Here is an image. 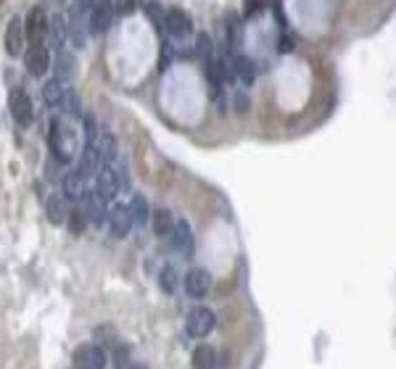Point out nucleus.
<instances>
[{
  "instance_id": "f8f14e48",
  "label": "nucleus",
  "mask_w": 396,
  "mask_h": 369,
  "mask_svg": "<svg viewBox=\"0 0 396 369\" xmlns=\"http://www.w3.org/2000/svg\"><path fill=\"white\" fill-rule=\"evenodd\" d=\"M24 40H27L24 24H21L19 16H14V19L8 21V27H6V53H8V56H19L21 48H24Z\"/></svg>"
},
{
  "instance_id": "2eb2a0df",
  "label": "nucleus",
  "mask_w": 396,
  "mask_h": 369,
  "mask_svg": "<svg viewBox=\"0 0 396 369\" xmlns=\"http://www.w3.org/2000/svg\"><path fill=\"white\" fill-rule=\"evenodd\" d=\"M45 211H48L50 224H64V221H69V214H72V208L66 206V195H61V198L59 195H50Z\"/></svg>"
},
{
  "instance_id": "473e14b6",
  "label": "nucleus",
  "mask_w": 396,
  "mask_h": 369,
  "mask_svg": "<svg viewBox=\"0 0 396 369\" xmlns=\"http://www.w3.org/2000/svg\"><path fill=\"white\" fill-rule=\"evenodd\" d=\"M95 0H74V6H77V11H85V8H90Z\"/></svg>"
},
{
  "instance_id": "f257e3e1",
  "label": "nucleus",
  "mask_w": 396,
  "mask_h": 369,
  "mask_svg": "<svg viewBox=\"0 0 396 369\" xmlns=\"http://www.w3.org/2000/svg\"><path fill=\"white\" fill-rule=\"evenodd\" d=\"M109 364V354L103 346L95 343H82L77 346L72 354V367L74 369H106Z\"/></svg>"
},
{
  "instance_id": "6e6552de",
  "label": "nucleus",
  "mask_w": 396,
  "mask_h": 369,
  "mask_svg": "<svg viewBox=\"0 0 396 369\" xmlns=\"http://www.w3.org/2000/svg\"><path fill=\"white\" fill-rule=\"evenodd\" d=\"M164 30L172 37H188V34H193V19L180 8H169L164 14Z\"/></svg>"
},
{
  "instance_id": "72a5a7b5",
  "label": "nucleus",
  "mask_w": 396,
  "mask_h": 369,
  "mask_svg": "<svg viewBox=\"0 0 396 369\" xmlns=\"http://www.w3.org/2000/svg\"><path fill=\"white\" fill-rule=\"evenodd\" d=\"M132 369H143V367H132Z\"/></svg>"
},
{
  "instance_id": "c756f323",
  "label": "nucleus",
  "mask_w": 396,
  "mask_h": 369,
  "mask_svg": "<svg viewBox=\"0 0 396 369\" xmlns=\"http://www.w3.org/2000/svg\"><path fill=\"white\" fill-rule=\"evenodd\" d=\"M148 8V14H151V21H153V24H162V8H159V6H156V3H148L146 6Z\"/></svg>"
},
{
  "instance_id": "ddd939ff",
  "label": "nucleus",
  "mask_w": 396,
  "mask_h": 369,
  "mask_svg": "<svg viewBox=\"0 0 396 369\" xmlns=\"http://www.w3.org/2000/svg\"><path fill=\"white\" fill-rule=\"evenodd\" d=\"M172 246H175V251H180L182 256H193L196 240H193V230L188 221H177L175 224V230H172Z\"/></svg>"
},
{
  "instance_id": "1a4fd4ad",
  "label": "nucleus",
  "mask_w": 396,
  "mask_h": 369,
  "mask_svg": "<svg viewBox=\"0 0 396 369\" xmlns=\"http://www.w3.org/2000/svg\"><path fill=\"white\" fill-rule=\"evenodd\" d=\"M209 290H211V275L206 269L196 266L185 275V293L191 298H204Z\"/></svg>"
},
{
  "instance_id": "412c9836",
  "label": "nucleus",
  "mask_w": 396,
  "mask_h": 369,
  "mask_svg": "<svg viewBox=\"0 0 396 369\" xmlns=\"http://www.w3.org/2000/svg\"><path fill=\"white\" fill-rule=\"evenodd\" d=\"M217 364V354L211 346H198L193 351V369H214Z\"/></svg>"
},
{
  "instance_id": "f03ea898",
  "label": "nucleus",
  "mask_w": 396,
  "mask_h": 369,
  "mask_svg": "<svg viewBox=\"0 0 396 369\" xmlns=\"http://www.w3.org/2000/svg\"><path fill=\"white\" fill-rule=\"evenodd\" d=\"M8 108H11V117H14V121L21 127V130L32 127V121H35V108H32V98L21 88L11 90V95H8Z\"/></svg>"
},
{
  "instance_id": "6ab92c4d",
  "label": "nucleus",
  "mask_w": 396,
  "mask_h": 369,
  "mask_svg": "<svg viewBox=\"0 0 396 369\" xmlns=\"http://www.w3.org/2000/svg\"><path fill=\"white\" fill-rule=\"evenodd\" d=\"M177 221L172 219V214L167 211V208H159L156 214H153V232L159 237H172V230H175Z\"/></svg>"
},
{
  "instance_id": "a211bd4d",
  "label": "nucleus",
  "mask_w": 396,
  "mask_h": 369,
  "mask_svg": "<svg viewBox=\"0 0 396 369\" xmlns=\"http://www.w3.org/2000/svg\"><path fill=\"white\" fill-rule=\"evenodd\" d=\"M48 37H50V45H53L56 50L64 48L66 37H69V24H66L64 16H53V19H50V24H48Z\"/></svg>"
},
{
  "instance_id": "b1692460",
  "label": "nucleus",
  "mask_w": 396,
  "mask_h": 369,
  "mask_svg": "<svg viewBox=\"0 0 396 369\" xmlns=\"http://www.w3.org/2000/svg\"><path fill=\"white\" fill-rule=\"evenodd\" d=\"M61 111L66 114V117H79V98H77V92L74 90H69L66 88V92H64V98H61Z\"/></svg>"
},
{
  "instance_id": "aec40b11",
  "label": "nucleus",
  "mask_w": 396,
  "mask_h": 369,
  "mask_svg": "<svg viewBox=\"0 0 396 369\" xmlns=\"http://www.w3.org/2000/svg\"><path fill=\"white\" fill-rule=\"evenodd\" d=\"M64 92H66V85H64V79H48L43 88V101L48 106H59L61 98H64Z\"/></svg>"
},
{
  "instance_id": "4468645a",
  "label": "nucleus",
  "mask_w": 396,
  "mask_h": 369,
  "mask_svg": "<svg viewBox=\"0 0 396 369\" xmlns=\"http://www.w3.org/2000/svg\"><path fill=\"white\" fill-rule=\"evenodd\" d=\"M111 16H114V6L109 0H101L93 6V14H90V32H103L111 24Z\"/></svg>"
},
{
  "instance_id": "7c9ffc66",
  "label": "nucleus",
  "mask_w": 396,
  "mask_h": 369,
  "mask_svg": "<svg viewBox=\"0 0 396 369\" xmlns=\"http://www.w3.org/2000/svg\"><path fill=\"white\" fill-rule=\"evenodd\" d=\"M262 6H264V0H251V3L246 0V16H254Z\"/></svg>"
},
{
  "instance_id": "5701e85b",
  "label": "nucleus",
  "mask_w": 396,
  "mask_h": 369,
  "mask_svg": "<svg viewBox=\"0 0 396 369\" xmlns=\"http://www.w3.org/2000/svg\"><path fill=\"white\" fill-rule=\"evenodd\" d=\"M159 285H162L164 293H169V295L177 290V285H180V277H177V269L172 264H167L162 269V275H159Z\"/></svg>"
},
{
  "instance_id": "7ed1b4c3",
  "label": "nucleus",
  "mask_w": 396,
  "mask_h": 369,
  "mask_svg": "<svg viewBox=\"0 0 396 369\" xmlns=\"http://www.w3.org/2000/svg\"><path fill=\"white\" fill-rule=\"evenodd\" d=\"M72 132H66L64 130V124H59V119L50 124V132H48V143H50V150H53V156L59 159L61 163H72Z\"/></svg>"
},
{
  "instance_id": "c85d7f7f",
  "label": "nucleus",
  "mask_w": 396,
  "mask_h": 369,
  "mask_svg": "<svg viewBox=\"0 0 396 369\" xmlns=\"http://www.w3.org/2000/svg\"><path fill=\"white\" fill-rule=\"evenodd\" d=\"M227 27H230V34H233V37H230V45L238 48V45H241V24H238L235 19H227Z\"/></svg>"
},
{
  "instance_id": "dca6fc26",
  "label": "nucleus",
  "mask_w": 396,
  "mask_h": 369,
  "mask_svg": "<svg viewBox=\"0 0 396 369\" xmlns=\"http://www.w3.org/2000/svg\"><path fill=\"white\" fill-rule=\"evenodd\" d=\"M206 72H209V79L214 82V85H222V82H233V63H227V61L222 59H209L206 63Z\"/></svg>"
},
{
  "instance_id": "39448f33",
  "label": "nucleus",
  "mask_w": 396,
  "mask_h": 369,
  "mask_svg": "<svg viewBox=\"0 0 396 369\" xmlns=\"http://www.w3.org/2000/svg\"><path fill=\"white\" fill-rule=\"evenodd\" d=\"M48 16L40 6H32L27 19H24V34L32 45H43V40L48 37Z\"/></svg>"
},
{
  "instance_id": "393cba45",
  "label": "nucleus",
  "mask_w": 396,
  "mask_h": 369,
  "mask_svg": "<svg viewBox=\"0 0 396 369\" xmlns=\"http://www.w3.org/2000/svg\"><path fill=\"white\" fill-rule=\"evenodd\" d=\"M132 219H135V224H146L148 219V201L143 198V195H135L132 198Z\"/></svg>"
},
{
  "instance_id": "a878e982",
  "label": "nucleus",
  "mask_w": 396,
  "mask_h": 369,
  "mask_svg": "<svg viewBox=\"0 0 396 369\" xmlns=\"http://www.w3.org/2000/svg\"><path fill=\"white\" fill-rule=\"evenodd\" d=\"M196 50H198V56H201V59H214V56H211V40H209V37H206V34H198V43H196Z\"/></svg>"
},
{
  "instance_id": "9d476101",
  "label": "nucleus",
  "mask_w": 396,
  "mask_h": 369,
  "mask_svg": "<svg viewBox=\"0 0 396 369\" xmlns=\"http://www.w3.org/2000/svg\"><path fill=\"white\" fill-rule=\"evenodd\" d=\"M109 211H111L109 208V198H103L101 192H95L90 188L88 198H85V214H88V219L101 227L103 221H109Z\"/></svg>"
},
{
  "instance_id": "bb28decb",
  "label": "nucleus",
  "mask_w": 396,
  "mask_h": 369,
  "mask_svg": "<svg viewBox=\"0 0 396 369\" xmlns=\"http://www.w3.org/2000/svg\"><path fill=\"white\" fill-rule=\"evenodd\" d=\"M85 219H88V214H79V211H72V214H69V224H72L74 235H79V232L85 230Z\"/></svg>"
},
{
  "instance_id": "cd10ccee",
  "label": "nucleus",
  "mask_w": 396,
  "mask_h": 369,
  "mask_svg": "<svg viewBox=\"0 0 396 369\" xmlns=\"http://www.w3.org/2000/svg\"><path fill=\"white\" fill-rule=\"evenodd\" d=\"M138 3H140V0H117V14L122 16L132 14V11L138 8Z\"/></svg>"
},
{
  "instance_id": "f3484780",
  "label": "nucleus",
  "mask_w": 396,
  "mask_h": 369,
  "mask_svg": "<svg viewBox=\"0 0 396 369\" xmlns=\"http://www.w3.org/2000/svg\"><path fill=\"white\" fill-rule=\"evenodd\" d=\"M95 148H98V153H101L103 166H114V161H117V140H114V134L101 132V134H98V143H95Z\"/></svg>"
},
{
  "instance_id": "2f4dec72",
  "label": "nucleus",
  "mask_w": 396,
  "mask_h": 369,
  "mask_svg": "<svg viewBox=\"0 0 396 369\" xmlns=\"http://www.w3.org/2000/svg\"><path fill=\"white\" fill-rule=\"evenodd\" d=\"M246 95H243V92H238V95H235V108H238V111H246Z\"/></svg>"
},
{
  "instance_id": "0eeeda50",
  "label": "nucleus",
  "mask_w": 396,
  "mask_h": 369,
  "mask_svg": "<svg viewBox=\"0 0 396 369\" xmlns=\"http://www.w3.org/2000/svg\"><path fill=\"white\" fill-rule=\"evenodd\" d=\"M109 227H111V235L114 237H127L135 227V219H132V208L124 206V203H117L109 211Z\"/></svg>"
},
{
  "instance_id": "4be33fe9",
  "label": "nucleus",
  "mask_w": 396,
  "mask_h": 369,
  "mask_svg": "<svg viewBox=\"0 0 396 369\" xmlns=\"http://www.w3.org/2000/svg\"><path fill=\"white\" fill-rule=\"evenodd\" d=\"M233 72H235V77H241V82H246V85H251L254 77H256L254 63H251L246 56H241V53H235L233 56Z\"/></svg>"
},
{
  "instance_id": "20e7f679",
  "label": "nucleus",
  "mask_w": 396,
  "mask_h": 369,
  "mask_svg": "<svg viewBox=\"0 0 396 369\" xmlns=\"http://www.w3.org/2000/svg\"><path fill=\"white\" fill-rule=\"evenodd\" d=\"M217 327V314L209 309V306H196L188 314V332L193 338H206L211 335Z\"/></svg>"
},
{
  "instance_id": "f704fd0d",
  "label": "nucleus",
  "mask_w": 396,
  "mask_h": 369,
  "mask_svg": "<svg viewBox=\"0 0 396 369\" xmlns=\"http://www.w3.org/2000/svg\"><path fill=\"white\" fill-rule=\"evenodd\" d=\"M0 3H3V0H0Z\"/></svg>"
},
{
  "instance_id": "423d86ee",
  "label": "nucleus",
  "mask_w": 396,
  "mask_h": 369,
  "mask_svg": "<svg viewBox=\"0 0 396 369\" xmlns=\"http://www.w3.org/2000/svg\"><path fill=\"white\" fill-rule=\"evenodd\" d=\"M61 190L66 195V201H85L90 192V185H88V174H82L79 169H72L66 172L64 179H61Z\"/></svg>"
},
{
  "instance_id": "9b49d317",
  "label": "nucleus",
  "mask_w": 396,
  "mask_h": 369,
  "mask_svg": "<svg viewBox=\"0 0 396 369\" xmlns=\"http://www.w3.org/2000/svg\"><path fill=\"white\" fill-rule=\"evenodd\" d=\"M24 66H27V72L32 77H43L48 72V66H50V53H48V48L45 45H32L30 50H27V56H24Z\"/></svg>"
}]
</instances>
